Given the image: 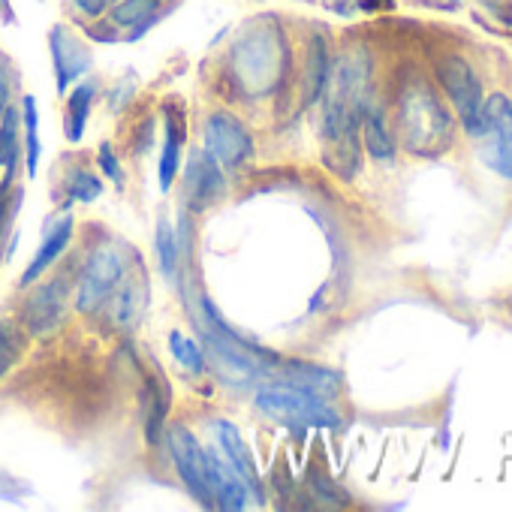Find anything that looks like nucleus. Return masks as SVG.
<instances>
[{
  "label": "nucleus",
  "instance_id": "nucleus-23",
  "mask_svg": "<svg viewBox=\"0 0 512 512\" xmlns=\"http://www.w3.org/2000/svg\"><path fill=\"white\" fill-rule=\"evenodd\" d=\"M22 145H25V160L22 166L28 169V178L34 181L40 175V160H43V139H40V106L34 94L22 97Z\"/></svg>",
  "mask_w": 512,
  "mask_h": 512
},
{
  "label": "nucleus",
  "instance_id": "nucleus-35",
  "mask_svg": "<svg viewBox=\"0 0 512 512\" xmlns=\"http://www.w3.org/2000/svg\"><path fill=\"white\" fill-rule=\"evenodd\" d=\"M112 4H118V0H109V7H112Z\"/></svg>",
  "mask_w": 512,
  "mask_h": 512
},
{
  "label": "nucleus",
  "instance_id": "nucleus-10",
  "mask_svg": "<svg viewBox=\"0 0 512 512\" xmlns=\"http://www.w3.org/2000/svg\"><path fill=\"white\" fill-rule=\"evenodd\" d=\"M226 193V172L202 151L193 148L184 163V211L190 217L211 211Z\"/></svg>",
  "mask_w": 512,
  "mask_h": 512
},
{
  "label": "nucleus",
  "instance_id": "nucleus-31",
  "mask_svg": "<svg viewBox=\"0 0 512 512\" xmlns=\"http://www.w3.org/2000/svg\"><path fill=\"white\" fill-rule=\"evenodd\" d=\"M13 91H16L13 67H10V61L4 55H0V115H4V109L13 103Z\"/></svg>",
  "mask_w": 512,
  "mask_h": 512
},
{
  "label": "nucleus",
  "instance_id": "nucleus-2",
  "mask_svg": "<svg viewBox=\"0 0 512 512\" xmlns=\"http://www.w3.org/2000/svg\"><path fill=\"white\" fill-rule=\"evenodd\" d=\"M253 404L269 422L284 425V428H296V431H308V428H329L338 431L344 425L341 410L332 404V398L305 389L299 383L290 380H269L256 389Z\"/></svg>",
  "mask_w": 512,
  "mask_h": 512
},
{
  "label": "nucleus",
  "instance_id": "nucleus-20",
  "mask_svg": "<svg viewBox=\"0 0 512 512\" xmlns=\"http://www.w3.org/2000/svg\"><path fill=\"white\" fill-rule=\"evenodd\" d=\"M97 94H100V85L94 79H82L67 91V109H64V136H67V142L79 145L85 139Z\"/></svg>",
  "mask_w": 512,
  "mask_h": 512
},
{
  "label": "nucleus",
  "instance_id": "nucleus-16",
  "mask_svg": "<svg viewBox=\"0 0 512 512\" xmlns=\"http://www.w3.org/2000/svg\"><path fill=\"white\" fill-rule=\"evenodd\" d=\"M332 49H329V40L323 34H311L308 37V46H305V64H302V103L305 106H317L326 85H329V76H332Z\"/></svg>",
  "mask_w": 512,
  "mask_h": 512
},
{
  "label": "nucleus",
  "instance_id": "nucleus-6",
  "mask_svg": "<svg viewBox=\"0 0 512 512\" xmlns=\"http://www.w3.org/2000/svg\"><path fill=\"white\" fill-rule=\"evenodd\" d=\"M28 290L31 293L19 305V326L31 338H52L64 326L67 311L73 305V281L67 272H58L52 278L43 275Z\"/></svg>",
  "mask_w": 512,
  "mask_h": 512
},
{
  "label": "nucleus",
  "instance_id": "nucleus-29",
  "mask_svg": "<svg viewBox=\"0 0 512 512\" xmlns=\"http://www.w3.org/2000/svg\"><path fill=\"white\" fill-rule=\"evenodd\" d=\"M97 166H100V175H106L115 187H121V190H124L127 175H124L121 157L115 154L112 142H100V148H97Z\"/></svg>",
  "mask_w": 512,
  "mask_h": 512
},
{
  "label": "nucleus",
  "instance_id": "nucleus-26",
  "mask_svg": "<svg viewBox=\"0 0 512 512\" xmlns=\"http://www.w3.org/2000/svg\"><path fill=\"white\" fill-rule=\"evenodd\" d=\"M169 350H172V359H175L184 371H190L193 377H202V374L208 371L205 347H202L196 338L184 335L181 329H172V332H169Z\"/></svg>",
  "mask_w": 512,
  "mask_h": 512
},
{
  "label": "nucleus",
  "instance_id": "nucleus-22",
  "mask_svg": "<svg viewBox=\"0 0 512 512\" xmlns=\"http://www.w3.org/2000/svg\"><path fill=\"white\" fill-rule=\"evenodd\" d=\"M284 368V380L299 383L305 389H314L326 398H338V392L344 389V380L338 371L323 368V365H311V362H278Z\"/></svg>",
  "mask_w": 512,
  "mask_h": 512
},
{
  "label": "nucleus",
  "instance_id": "nucleus-1",
  "mask_svg": "<svg viewBox=\"0 0 512 512\" xmlns=\"http://www.w3.org/2000/svg\"><path fill=\"white\" fill-rule=\"evenodd\" d=\"M395 121H398V139L416 157L431 160L452 148L455 115L440 100L437 88L422 76H410L401 85Z\"/></svg>",
  "mask_w": 512,
  "mask_h": 512
},
{
  "label": "nucleus",
  "instance_id": "nucleus-34",
  "mask_svg": "<svg viewBox=\"0 0 512 512\" xmlns=\"http://www.w3.org/2000/svg\"><path fill=\"white\" fill-rule=\"evenodd\" d=\"M440 4H458V0H440Z\"/></svg>",
  "mask_w": 512,
  "mask_h": 512
},
{
  "label": "nucleus",
  "instance_id": "nucleus-17",
  "mask_svg": "<svg viewBox=\"0 0 512 512\" xmlns=\"http://www.w3.org/2000/svg\"><path fill=\"white\" fill-rule=\"evenodd\" d=\"M184 133H187L184 112H178L175 106H166V109H163V148H160V160H157L160 193H169V190H172V184L178 181Z\"/></svg>",
  "mask_w": 512,
  "mask_h": 512
},
{
  "label": "nucleus",
  "instance_id": "nucleus-24",
  "mask_svg": "<svg viewBox=\"0 0 512 512\" xmlns=\"http://www.w3.org/2000/svg\"><path fill=\"white\" fill-rule=\"evenodd\" d=\"M169 407H172V392L166 389L163 380H148V416H145V440L151 446L163 443L166 425H169Z\"/></svg>",
  "mask_w": 512,
  "mask_h": 512
},
{
  "label": "nucleus",
  "instance_id": "nucleus-14",
  "mask_svg": "<svg viewBox=\"0 0 512 512\" xmlns=\"http://www.w3.org/2000/svg\"><path fill=\"white\" fill-rule=\"evenodd\" d=\"M73 235H76V217L64 214L58 223H52L46 232H43V241L37 247V253L31 256V263L25 266L22 272V281L19 287L28 290L31 284H37L55 263H61V256L67 253V247L73 244Z\"/></svg>",
  "mask_w": 512,
  "mask_h": 512
},
{
  "label": "nucleus",
  "instance_id": "nucleus-21",
  "mask_svg": "<svg viewBox=\"0 0 512 512\" xmlns=\"http://www.w3.org/2000/svg\"><path fill=\"white\" fill-rule=\"evenodd\" d=\"M154 253H157V266L160 275L166 278L169 287L181 290L184 287V263H181V247H178V232L175 223L160 214L157 217V229H154Z\"/></svg>",
  "mask_w": 512,
  "mask_h": 512
},
{
  "label": "nucleus",
  "instance_id": "nucleus-8",
  "mask_svg": "<svg viewBox=\"0 0 512 512\" xmlns=\"http://www.w3.org/2000/svg\"><path fill=\"white\" fill-rule=\"evenodd\" d=\"M202 151L223 172H235L253 157V136L232 112H211L202 124Z\"/></svg>",
  "mask_w": 512,
  "mask_h": 512
},
{
  "label": "nucleus",
  "instance_id": "nucleus-25",
  "mask_svg": "<svg viewBox=\"0 0 512 512\" xmlns=\"http://www.w3.org/2000/svg\"><path fill=\"white\" fill-rule=\"evenodd\" d=\"M28 341H31V335L19 326V320L0 317V380L19 365V359L28 350Z\"/></svg>",
  "mask_w": 512,
  "mask_h": 512
},
{
  "label": "nucleus",
  "instance_id": "nucleus-33",
  "mask_svg": "<svg viewBox=\"0 0 512 512\" xmlns=\"http://www.w3.org/2000/svg\"><path fill=\"white\" fill-rule=\"evenodd\" d=\"M485 4L491 7V13H494L500 22L512 25V0H485Z\"/></svg>",
  "mask_w": 512,
  "mask_h": 512
},
{
  "label": "nucleus",
  "instance_id": "nucleus-11",
  "mask_svg": "<svg viewBox=\"0 0 512 512\" xmlns=\"http://www.w3.org/2000/svg\"><path fill=\"white\" fill-rule=\"evenodd\" d=\"M482 139L488 142L485 148L488 166L506 181H512V100L506 94H491L485 100Z\"/></svg>",
  "mask_w": 512,
  "mask_h": 512
},
{
  "label": "nucleus",
  "instance_id": "nucleus-3",
  "mask_svg": "<svg viewBox=\"0 0 512 512\" xmlns=\"http://www.w3.org/2000/svg\"><path fill=\"white\" fill-rule=\"evenodd\" d=\"M127 275V256L115 241L97 244L82 263L79 272V287H76V311L85 317L100 314L112 293L118 290V284Z\"/></svg>",
  "mask_w": 512,
  "mask_h": 512
},
{
  "label": "nucleus",
  "instance_id": "nucleus-36",
  "mask_svg": "<svg viewBox=\"0 0 512 512\" xmlns=\"http://www.w3.org/2000/svg\"><path fill=\"white\" fill-rule=\"evenodd\" d=\"M166 4H175V0H166Z\"/></svg>",
  "mask_w": 512,
  "mask_h": 512
},
{
  "label": "nucleus",
  "instance_id": "nucleus-32",
  "mask_svg": "<svg viewBox=\"0 0 512 512\" xmlns=\"http://www.w3.org/2000/svg\"><path fill=\"white\" fill-rule=\"evenodd\" d=\"M73 7L85 22H94L109 13V0H73Z\"/></svg>",
  "mask_w": 512,
  "mask_h": 512
},
{
  "label": "nucleus",
  "instance_id": "nucleus-5",
  "mask_svg": "<svg viewBox=\"0 0 512 512\" xmlns=\"http://www.w3.org/2000/svg\"><path fill=\"white\" fill-rule=\"evenodd\" d=\"M287 64H290V46L284 34L275 31L272 25L241 34V40L232 46V67L238 70L241 85L256 82L260 88H266L275 79V73L284 76Z\"/></svg>",
  "mask_w": 512,
  "mask_h": 512
},
{
  "label": "nucleus",
  "instance_id": "nucleus-30",
  "mask_svg": "<svg viewBox=\"0 0 512 512\" xmlns=\"http://www.w3.org/2000/svg\"><path fill=\"white\" fill-rule=\"evenodd\" d=\"M85 34H88L91 40H97V43H124V34H121L106 16L88 22V25H85Z\"/></svg>",
  "mask_w": 512,
  "mask_h": 512
},
{
  "label": "nucleus",
  "instance_id": "nucleus-27",
  "mask_svg": "<svg viewBox=\"0 0 512 512\" xmlns=\"http://www.w3.org/2000/svg\"><path fill=\"white\" fill-rule=\"evenodd\" d=\"M64 190H67V205H73V202L91 205L103 196L106 184H103V175H97L85 166H76V169H70Z\"/></svg>",
  "mask_w": 512,
  "mask_h": 512
},
{
  "label": "nucleus",
  "instance_id": "nucleus-28",
  "mask_svg": "<svg viewBox=\"0 0 512 512\" xmlns=\"http://www.w3.org/2000/svg\"><path fill=\"white\" fill-rule=\"evenodd\" d=\"M308 488H311V494H314V503H320V506L338 509V506H347V503H350L347 491H341V488H338L326 473H320V470H311V473H308Z\"/></svg>",
  "mask_w": 512,
  "mask_h": 512
},
{
  "label": "nucleus",
  "instance_id": "nucleus-4",
  "mask_svg": "<svg viewBox=\"0 0 512 512\" xmlns=\"http://www.w3.org/2000/svg\"><path fill=\"white\" fill-rule=\"evenodd\" d=\"M437 82L443 88V94L452 103L455 121L464 127L467 136L482 139L485 130V94H482V82L473 73V67L461 58V55H443L434 64Z\"/></svg>",
  "mask_w": 512,
  "mask_h": 512
},
{
  "label": "nucleus",
  "instance_id": "nucleus-9",
  "mask_svg": "<svg viewBox=\"0 0 512 512\" xmlns=\"http://www.w3.org/2000/svg\"><path fill=\"white\" fill-rule=\"evenodd\" d=\"M49 55H52V70H55V91L61 97H67V91L76 82H82L94 67V55H91L85 37L79 31H73L70 25H52Z\"/></svg>",
  "mask_w": 512,
  "mask_h": 512
},
{
  "label": "nucleus",
  "instance_id": "nucleus-15",
  "mask_svg": "<svg viewBox=\"0 0 512 512\" xmlns=\"http://www.w3.org/2000/svg\"><path fill=\"white\" fill-rule=\"evenodd\" d=\"M166 10V0H118L109 7L106 19L124 34V43H139L154 25L163 22Z\"/></svg>",
  "mask_w": 512,
  "mask_h": 512
},
{
  "label": "nucleus",
  "instance_id": "nucleus-18",
  "mask_svg": "<svg viewBox=\"0 0 512 512\" xmlns=\"http://www.w3.org/2000/svg\"><path fill=\"white\" fill-rule=\"evenodd\" d=\"M25 160L22 145V112L19 106H7L0 115V169H4V181H0V196H7L16 184V175Z\"/></svg>",
  "mask_w": 512,
  "mask_h": 512
},
{
  "label": "nucleus",
  "instance_id": "nucleus-7",
  "mask_svg": "<svg viewBox=\"0 0 512 512\" xmlns=\"http://www.w3.org/2000/svg\"><path fill=\"white\" fill-rule=\"evenodd\" d=\"M166 449L175 467L178 482L184 485V491L202 506V509H214L211 491H208V470H205V446L196 440V434L187 425H166Z\"/></svg>",
  "mask_w": 512,
  "mask_h": 512
},
{
  "label": "nucleus",
  "instance_id": "nucleus-12",
  "mask_svg": "<svg viewBox=\"0 0 512 512\" xmlns=\"http://www.w3.org/2000/svg\"><path fill=\"white\" fill-rule=\"evenodd\" d=\"M211 434H214V443H217V452L232 464V470L244 479V485H247V491H250V497H253V503H266V488H263V476L256 473V464H253V455H250V449H247V443H244V437H241V431H238V425L235 422H229V419H214L211 422Z\"/></svg>",
  "mask_w": 512,
  "mask_h": 512
},
{
  "label": "nucleus",
  "instance_id": "nucleus-19",
  "mask_svg": "<svg viewBox=\"0 0 512 512\" xmlns=\"http://www.w3.org/2000/svg\"><path fill=\"white\" fill-rule=\"evenodd\" d=\"M359 139H362V148L371 154V160H380V163H392L395 160L398 136L389 127L386 106H380L374 100L365 106V115H362V124H359Z\"/></svg>",
  "mask_w": 512,
  "mask_h": 512
},
{
  "label": "nucleus",
  "instance_id": "nucleus-13",
  "mask_svg": "<svg viewBox=\"0 0 512 512\" xmlns=\"http://www.w3.org/2000/svg\"><path fill=\"white\" fill-rule=\"evenodd\" d=\"M205 470H208V491H211L214 509L241 512L250 506V491H247L244 479L217 452V446H205Z\"/></svg>",
  "mask_w": 512,
  "mask_h": 512
}]
</instances>
